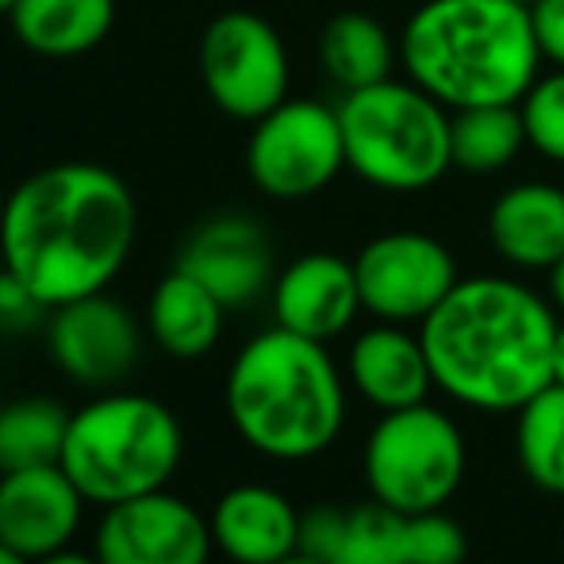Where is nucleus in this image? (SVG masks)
Segmentation results:
<instances>
[{
  "label": "nucleus",
  "instance_id": "nucleus-1",
  "mask_svg": "<svg viewBox=\"0 0 564 564\" xmlns=\"http://www.w3.org/2000/svg\"><path fill=\"white\" fill-rule=\"evenodd\" d=\"M139 235V204L119 173L97 162H54L8 193L0 269L46 307L108 292Z\"/></svg>",
  "mask_w": 564,
  "mask_h": 564
},
{
  "label": "nucleus",
  "instance_id": "nucleus-2",
  "mask_svg": "<svg viewBox=\"0 0 564 564\" xmlns=\"http://www.w3.org/2000/svg\"><path fill=\"white\" fill-rule=\"evenodd\" d=\"M557 307L507 276H468L419 323L434 388L473 411H519L553 384Z\"/></svg>",
  "mask_w": 564,
  "mask_h": 564
},
{
  "label": "nucleus",
  "instance_id": "nucleus-3",
  "mask_svg": "<svg viewBox=\"0 0 564 564\" xmlns=\"http://www.w3.org/2000/svg\"><path fill=\"white\" fill-rule=\"evenodd\" d=\"M400 58L411 82L453 112L519 105L545 62L530 8L514 0H426L403 28Z\"/></svg>",
  "mask_w": 564,
  "mask_h": 564
},
{
  "label": "nucleus",
  "instance_id": "nucleus-4",
  "mask_svg": "<svg viewBox=\"0 0 564 564\" xmlns=\"http://www.w3.org/2000/svg\"><path fill=\"white\" fill-rule=\"evenodd\" d=\"M238 438L269 460H312L338 442L346 423V380L327 341L261 330L238 349L224 388Z\"/></svg>",
  "mask_w": 564,
  "mask_h": 564
},
{
  "label": "nucleus",
  "instance_id": "nucleus-5",
  "mask_svg": "<svg viewBox=\"0 0 564 564\" xmlns=\"http://www.w3.org/2000/svg\"><path fill=\"white\" fill-rule=\"evenodd\" d=\"M185 457L181 419L154 395L105 392L69 411L58 465L97 507L162 491Z\"/></svg>",
  "mask_w": 564,
  "mask_h": 564
},
{
  "label": "nucleus",
  "instance_id": "nucleus-6",
  "mask_svg": "<svg viewBox=\"0 0 564 564\" xmlns=\"http://www.w3.org/2000/svg\"><path fill=\"white\" fill-rule=\"evenodd\" d=\"M346 165L384 193H423L453 170L449 116L415 82H377L338 105Z\"/></svg>",
  "mask_w": 564,
  "mask_h": 564
},
{
  "label": "nucleus",
  "instance_id": "nucleus-7",
  "mask_svg": "<svg viewBox=\"0 0 564 564\" xmlns=\"http://www.w3.org/2000/svg\"><path fill=\"white\" fill-rule=\"evenodd\" d=\"M361 468L372 499L392 511H442L465 480L468 446L446 411L415 403L377 419L365 442Z\"/></svg>",
  "mask_w": 564,
  "mask_h": 564
},
{
  "label": "nucleus",
  "instance_id": "nucleus-8",
  "mask_svg": "<svg viewBox=\"0 0 564 564\" xmlns=\"http://www.w3.org/2000/svg\"><path fill=\"white\" fill-rule=\"evenodd\" d=\"M346 170L338 108L319 100H284L253 123L246 173L273 200H307Z\"/></svg>",
  "mask_w": 564,
  "mask_h": 564
},
{
  "label": "nucleus",
  "instance_id": "nucleus-9",
  "mask_svg": "<svg viewBox=\"0 0 564 564\" xmlns=\"http://www.w3.org/2000/svg\"><path fill=\"white\" fill-rule=\"evenodd\" d=\"M200 77L212 105L230 119L258 123L289 100V51L269 20L253 12H224L200 39Z\"/></svg>",
  "mask_w": 564,
  "mask_h": 564
},
{
  "label": "nucleus",
  "instance_id": "nucleus-10",
  "mask_svg": "<svg viewBox=\"0 0 564 564\" xmlns=\"http://www.w3.org/2000/svg\"><path fill=\"white\" fill-rule=\"evenodd\" d=\"M361 307L380 323H423L453 292L457 261L423 230H388L354 258Z\"/></svg>",
  "mask_w": 564,
  "mask_h": 564
},
{
  "label": "nucleus",
  "instance_id": "nucleus-11",
  "mask_svg": "<svg viewBox=\"0 0 564 564\" xmlns=\"http://www.w3.org/2000/svg\"><path fill=\"white\" fill-rule=\"evenodd\" d=\"M212 550V522L165 488L105 507L93 545L100 564H208Z\"/></svg>",
  "mask_w": 564,
  "mask_h": 564
},
{
  "label": "nucleus",
  "instance_id": "nucleus-12",
  "mask_svg": "<svg viewBox=\"0 0 564 564\" xmlns=\"http://www.w3.org/2000/svg\"><path fill=\"white\" fill-rule=\"evenodd\" d=\"M46 346L69 380L85 388H112L139 361L142 330L119 300L97 292L46 315Z\"/></svg>",
  "mask_w": 564,
  "mask_h": 564
},
{
  "label": "nucleus",
  "instance_id": "nucleus-13",
  "mask_svg": "<svg viewBox=\"0 0 564 564\" xmlns=\"http://www.w3.org/2000/svg\"><path fill=\"white\" fill-rule=\"evenodd\" d=\"M177 269L216 292L224 307H246L273 289V246L258 219L224 212V216L204 219L185 238L177 253Z\"/></svg>",
  "mask_w": 564,
  "mask_h": 564
},
{
  "label": "nucleus",
  "instance_id": "nucleus-14",
  "mask_svg": "<svg viewBox=\"0 0 564 564\" xmlns=\"http://www.w3.org/2000/svg\"><path fill=\"white\" fill-rule=\"evenodd\" d=\"M85 503L62 465L0 473V542L28 561L66 550L82 530Z\"/></svg>",
  "mask_w": 564,
  "mask_h": 564
},
{
  "label": "nucleus",
  "instance_id": "nucleus-15",
  "mask_svg": "<svg viewBox=\"0 0 564 564\" xmlns=\"http://www.w3.org/2000/svg\"><path fill=\"white\" fill-rule=\"evenodd\" d=\"M361 307L354 261L315 250L284 265L273 281L276 327L315 341H330L354 327Z\"/></svg>",
  "mask_w": 564,
  "mask_h": 564
},
{
  "label": "nucleus",
  "instance_id": "nucleus-16",
  "mask_svg": "<svg viewBox=\"0 0 564 564\" xmlns=\"http://www.w3.org/2000/svg\"><path fill=\"white\" fill-rule=\"evenodd\" d=\"M346 372L354 392L380 415L426 403L434 388L423 335H411L403 323H377L361 330L349 346Z\"/></svg>",
  "mask_w": 564,
  "mask_h": 564
},
{
  "label": "nucleus",
  "instance_id": "nucleus-17",
  "mask_svg": "<svg viewBox=\"0 0 564 564\" xmlns=\"http://www.w3.org/2000/svg\"><path fill=\"white\" fill-rule=\"evenodd\" d=\"M208 522L216 550L235 564H276L300 553V511L265 484H235Z\"/></svg>",
  "mask_w": 564,
  "mask_h": 564
},
{
  "label": "nucleus",
  "instance_id": "nucleus-18",
  "mask_svg": "<svg viewBox=\"0 0 564 564\" xmlns=\"http://www.w3.org/2000/svg\"><path fill=\"white\" fill-rule=\"evenodd\" d=\"M488 238L514 269H553L564 258V188L550 181L511 185L491 204Z\"/></svg>",
  "mask_w": 564,
  "mask_h": 564
},
{
  "label": "nucleus",
  "instance_id": "nucleus-19",
  "mask_svg": "<svg viewBox=\"0 0 564 564\" xmlns=\"http://www.w3.org/2000/svg\"><path fill=\"white\" fill-rule=\"evenodd\" d=\"M224 300L204 289L185 269H173L162 276L147 307V330L162 354L177 361H196L212 354L224 335Z\"/></svg>",
  "mask_w": 564,
  "mask_h": 564
},
{
  "label": "nucleus",
  "instance_id": "nucleus-20",
  "mask_svg": "<svg viewBox=\"0 0 564 564\" xmlns=\"http://www.w3.org/2000/svg\"><path fill=\"white\" fill-rule=\"evenodd\" d=\"M8 23L31 54L82 58L112 35L116 0H20Z\"/></svg>",
  "mask_w": 564,
  "mask_h": 564
},
{
  "label": "nucleus",
  "instance_id": "nucleus-21",
  "mask_svg": "<svg viewBox=\"0 0 564 564\" xmlns=\"http://www.w3.org/2000/svg\"><path fill=\"white\" fill-rule=\"evenodd\" d=\"M319 58L341 93L388 82L395 66V43L380 20L365 12H341L323 28Z\"/></svg>",
  "mask_w": 564,
  "mask_h": 564
},
{
  "label": "nucleus",
  "instance_id": "nucleus-22",
  "mask_svg": "<svg viewBox=\"0 0 564 564\" xmlns=\"http://www.w3.org/2000/svg\"><path fill=\"white\" fill-rule=\"evenodd\" d=\"M527 147L519 105H476L449 116V154L465 173H499Z\"/></svg>",
  "mask_w": 564,
  "mask_h": 564
},
{
  "label": "nucleus",
  "instance_id": "nucleus-23",
  "mask_svg": "<svg viewBox=\"0 0 564 564\" xmlns=\"http://www.w3.org/2000/svg\"><path fill=\"white\" fill-rule=\"evenodd\" d=\"M514 453L534 488L564 496V384L557 380L514 411Z\"/></svg>",
  "mask_w": 564,
  "mask_h": 564
},
{
  "label": "nucleus",
  "instance_id": "nucleus-24",
  "mask_svg": "<svg viewBox=\"0 0 564 564\" xmlns=\"http://www.w3.org/2000/svg\"><path fill=\"white\" fill-rule=\"evenodd\" d=\"M69 411L58 400L28 395L0 408V473L58 465L66 446Z\"/></svg>",
  "mask_w": 564,
  "mask_h": 564
},
{
  "label": "nucleus",
  "instance_id": "nucleus-25",
  "mask_svg": "<svg viewBox=\"0 0 564 564\" xmlns=\"http://www.w3.org/2000/svg\"><path fill=\"white\" fill-rule=\"evenodd\" d=\"M403 522L408 514L380 499L346 507V527L330 564H403Z\"/></svg>",
  "mask_w": 564,
  "mask_h": 564
},
{
  "label": "nucleus",
  "instance_id": "nucleus-26",
  "mask_svg": "<svg viewBox=\"0 0 564 564\" xmlns=\"http://www.w3.org/2000/svg\"><path fill=\"white\" fill-rule=\"evenodd\" d=\"M519 108L530 147L550 162L564 165V66L538 77L527 97L519 100Z\"/></svg>",
  "mask_w": 564,
  "mask_h": 564
},
{
  "label": "nucleus",
  "instance_id": "nucleus-27",
  "mask_svg": "<svg viewBox=\"0 0 564 564\" xmlns=\"http://www.w3.org/2000/svg\"><path fill=\"white\" fill-rule=\"evenodd\" d=\"M468 538L449 514L423 511L403 522V564H465Z\"/></svg>",
  "mask_w": 564,
  "mask_h": 564
},
{
  "label": "nucleus",
  "instance_id": "nucleus-28",
  "mask_svg": "<svg viewBox=\"0 0 564 564\" xmlns=\"http://www.w3.org/2000/svg\"><path fill=\"white\" fill-rule=\"evenodd\" d=\"M346 527V507L338 503H315L300 511V553L315 561H335V550Z\"/></svg>",
  "mask_w": 564,
  "mask_h": 564
},
{
  "label": "nucleus",
  "instance_id": "nucleus-29",
  "mask_svg": "<svg viewBox=\"0 0 564 564\" xmlns=\"http://www.w3.org/2000/svg\"><path fill=\"white\" fill-rule=\"evenodd\" d=\"M51 307L35 296L23 281H15L8 269H0V327L4 330H28L39 319H46Z\"/></svg>",
  "mask_w": 564,
  "mask_h": 564
},
{
  "label": "nucleus",
  "instance_id": "nucleus-30",
  "mask_svg": "<svg viewBox=\"0 0 564 564\" xmlns=\"http://www.w3.org/2000/svg\"><path fill=\"white\" fill-rule=\"evenodd\" d=\"M530 20H534L542 58L553 62V66H564V0H538L530 8Z\"/></svg>",
  "mask_w": 564,
  "mask_h": 564
},
{
  "label": "nucleus",
  "instance_id": "nucleus-31",
  "mask_svg": "<svg viewBox=\"0 0 564 564\" xmlns=\"http://www.w3.org/2000/svg\"><path fill=\"white\" fill-rule=\"evenodd\" d=\"M31 564H100L97 553H82V550H58V553H46V557L31 561Z\"/></svg>",
  "mask_w": 564,
  "mask_h": 564
},
{
  "label": "nucleus",
  "instance_id": "nucleus-32",
  "mask_svg": "<svg viewBox=\"0 0 564 564\" xmlns=\"http://www.w3.org/2000/svg\"><path fill=\"white\" fill-rule=\"evenodd\" d=\"M550 276V304L557 307V315H564V258L553 269H545Z\"/></svg>",
  "mask_w": 564,
  "mask_h": 564
},
{
  "label": "nucleus",
  "instance_id": "nucleus-33",
  "mask_svg": "<svg viewBox=\"0 0 564 564\" xmlns=\"http://www.w3.org/2000/svg\"><path fill=\"white\" fill-rule=\"evenodd\" d=\"M553 380H557V384H564V323H561V330H557V354H553Z\"/></svg>",
  "mask_w": 564,
  "mask_h": 564
},
{
  "label": "nucleus",
  "instance_id": "nucleus-34",
  "mask_svg": "<svg viewBox=\"0 0 564 564\" xmlns=\"http://www.w3.org/2000/svg\"><path fill=\"white\" fill-rule=\"evenodd\" d=\"M0 564H31V561L23 557V553H15L12 545H4V542H0Z\"/></svg>",
  "mask_w": 564,
  "mask_h": 564
},
{
  "label": "nucleus",
  "instance_id": "nucleus-35",
  "mask_svg": "<svg viewBox=\"0 0 564 564\" xmlns=\"http://www.w3.org/2000/svg\"><path fill=\"white\" fill-rule=\"evenodd\" d=\"M276 564H327V561H315V557H307V553H292V557H284Z\"/></svg>",
  "mask_w": 564,
  "mask_h": 564
},
{
  "label": "nucleus",
  "instance_id": "nucleus-36",
  "mask_svg": "<svg viewBox=\"0 0 564 564\" xmlns=\"http://www.w3.org/2000/svg\"><path fill=\"white\" fill-rule=\"evenodd\" d=\"M15 4H20V0H0V15H4V20H8V15H12V8Z\"/></svg>",
  "mask_w": 564,
  "mask_h": 564
},
{
  "label": "nucleus",
  "instance_id": "nucleus-37",
  "mask_svg": "<svg viewBox=\"0 0 564 564\" xmlns=\"http://www.w3.org/2000/svg\"><path fill=\"white\" fill-rule=\"evenodd\" d=\"M4 208H8V193H0V227H4Z\"/></svg>",
  "mask_w": 564,
  "mask_h": 564
},
{
  "label": "nucleus",
  "instance_id": "nucleus-38",
  "mask_svg": "<svg viewBox=\"0 0 564 564\" xmlns=\"http://www.w3.org/2000/svg\"><path fill=\"white\" fill-rule=\"evenodd\" d=\"M514 4H527V8H534V4H538V0H514Z\"/></svg>",
  "mask_w": 564,
  "mask_h": 564
}]
</instances>
